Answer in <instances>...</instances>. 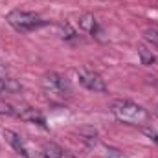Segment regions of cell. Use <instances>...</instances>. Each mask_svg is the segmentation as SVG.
<instances>
[{
  "mask_svg": "<svg viewBox=\"0 0 158 158\" xmlns=\"http://www.w3.org/2000/svg\"><path fill=\"white\" fill-rule=\"evenodd\" d=\"M42 86L50 92V94H55L59 98H64V96H70L72 94V85L70 81L57 74V72H48L42 76Z\"/></svg>",
  "mask_w": 158,
  "mask_h": 158,
  "instance_id": "cell-3",
  "label": "cell"
},
{
  "mask_svg": "<svg viewBox=\"0 0 158 158\" xmlns=\"http://www.w3.org/2000/svg\"><path fill=\"white\" fill-rule=\"evenodd\" d=\"M0 114H6V116H17V110L13 109V105H11V103L0 101Z\"/></svg>",
  "mask_w": 158,
  "mask_h": 158,
  "instance_id": "cell-12",
  "label": "cell"
},
{
  "mask_svg": "<svg viewBox=\"0 0 158 158\" xmlns=\"http://www.w3.org/2000/svg\"><path fill=\"white\" fill-rule=\"evenodd\" d=\"M143 37H145V40H149L155 48H158V28H147L143 31Z\"/></svg>",
  "mask_w": 158,
  "mask_h": 158,
  "instance_id": "cell-11",
  "label": "cell"
},
{
  "mask_svg": "<svg viewBox=\"0 0 158 158\" xmlns=\"http://www.w3.org/2000/svg\"><path fill=\"white\" fill-rule=\"evenodd\" d=\"M145 134L155 142V143H158V131H151V129H145Z\"/></svg>",
  "mask_w": 158,
  "mask_h": 158,
  "instance_id": "cell-13",
  "label": "cell"
},
{
  "mask_svg": "<svg viewBox=\"0 0 158 158\" xmlns=\"http://www.w3.org/2000/svg\"><path fill=\"white\" fill-rule=\"evenodd\" d=\"M7 24L11 28H15L17 31L20 33H26V31H33V30H39L42 26H46L48 22L39 17L37 13H31V11H22V9H13L7 13L6 17Z\"/></svg>",
  "mask_w": 158,
  "mask_h": 158,
  "instance_id": "cell-2",
  "label": "cell"
},
{
  "mask_svg": "<svg viewBox=\"0 0 158 158\" xmlns=\"http://www.w3.org/2000/svg\"><path fill=\"white\" fill-rule=\"evenodd\" d=\"M155 114H156V116H158V105H156V107H155Z\"/></svg>",
  "mask_w": 158,
  "mask_h": 158,
  "instance_id": "cell-15",
  "label": "cell"
},
{
  "mask_svg": "<svg viewBox=\"0 0 158 158\" xmlns=\"http://www.w3.org/2000/svg\"><path fill=\"white\" fill-rule=\"evenodd\" d=\"M4 136L7 138V142L13 145V149L20 155V156L24 158H30V153H28V149H26V143H24V140L17 134V132H13V131H4Z\"/></svg>",
  "mask_w": 158,
  "mask_h": 158,
  "instance_id": "cell-6",
  "label": "cell"
},
{
  "mask_svg": "<svg viewBox=\"0 0 158 158\" xmlns=\"http://www.w3.org/2000/svg\"><path fill=\"white\" fill-rule=\"evenodd\" d=\"M77 79H79V83L86 90H90V92H107L105 79L101 77L99 74L92 72V70H85V68L77 70Z\"/></svg>",
  "mask_w": 158,
  "mask_h": 158,
  "instance_id": "cell-4",
  "label": "cell"
},
{
  "mask_svg": "<svg viewBox=\"0 0 158 158\" xmlns=\"http://www.w3.org/2000/svg\"><path fill=\"white\" fill-rule=\"evenodd\" d=\"M79 26L85 31H88L90 35H98L99 33V26H98V22H96V19L92 15H83L81 20H79Z\"/></svg>",
  "mask_w": 158,
  "mask_h": 158,
  "instance_id": "cell-8",
  "label": "cell"
},
{
  "mask_svg": "<svg viewBox=\"0 0 158 158\" xmlns=\"http://www.w3.org/2000/svg\"><path fill=\"white\" fill-rule=\"evenodd\" d=\"M17 116L22 119V121H26V123H33V125H39V127H46V119H44V116L40 114L39 110H35V109L26 107V109L19 110Z\"/></svg>",
  "mask_w": 158,
  "mask_h": 158,
  "instance_id": "cell-5",
  "label": "cell"
},
{
  "mask_svg": "<svg viewBox=\"0 0 158 158\" xmlns=\"http://www.w3.org/2000/svg\"><path fill=\"white\" fill-rule=\"evenodd\" d=\"M0 77H9L7 76V68H6V64L0 61Z\"/></svg>",
  "mask_w": 158,
  "mask_h": 158,
  "instance_id": "cell-14",
  "label": "cell"
},
{
  "mask_svg": "<svg viewBox=\"0 0 158 158\" xmlns=\"http://www.w3.org/2000/svg\"><path fill=\"white\" fill-rule=\"evenodd\" d=\"M110 110L119 121L131 123V125H143L149 119V112L142 105H138L131 99H116L110 105Z\"/></svg>",
  "mask_w": 158,
  "mask_h": 158,
  "instance_id": "cell-1",
  "label": "cell"
},
{
  "mask_svg": "<svg viewBox=\"0 0 158 158\" xmlns=\"http://www.w3.org/2000/svg\"><path fill=\"white\" fill-rule=\"evenodd\" d=\"M138 55H140V59H142V64H153L155 61H156V57H155V53L153 52H149L145 46H140L138 48Z\"/></svg>",
  "mask_w": 158,
  "mask_h": 158,
  "instance_id": "cell-10",
  "label": "cell"
},
{
  "mask_svg": "<svg viewBox=\"0 0 158 158\" xmlns=\"http://www.w3.org/2000/svg\"><path fill=\"white\" fill-rule=\"evenodd\" d=\"M42 156L44 158H72L61 145H57L53 142L42 143Z\"/></svg>",
  "mask_w": 158,
  "mask_h": 158,
  "instance_id": "cell-7",
  "label": "cell"
},
{
  "mask_svg": "<svg viewBox=\"0 0 158 158\" xmlns=\"http://www.w3.org/2000/svg\"><path fill=\"white\" fill-rule=\"evenodd\" d=\"M20 90V85L11 77H0V92H17Z\"/></svg>",
  "mask_w": 158,
  "mask_h": 158,
  "instance_id": "cell-9",
  "label": "cell"
}]
</instances>
